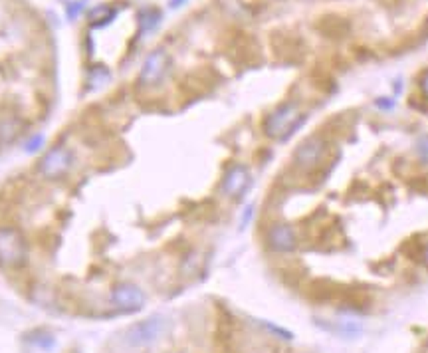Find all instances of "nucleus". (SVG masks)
<instances>
[{
  "instance_id": "1",
  "label": "nucleus",
  "mask_w": 428,
  "mask_h": 353,
  "mask_svg": "<svg viewBox=\"0 0 428 353\" xmlns=\"http://www.w3.org/2000/svg\"><path fill=\"white\" fill-rule=\"evenodd\" d=\"M304 120L305 115L300 106L293 101H286L277 106L272 113H268V117L264 120V133L270 139L286 141L288 137L298 131V127L304 123Z\"/></svg>"
},
{
  "instance_id": "2",
  "label": "nucleus",
  "mask_w": 428,
  "mask_h": 353,
  "mask_svg": "<svg viewBox=\"0 0 428 353\" xmlns=\"http://www.w3.org/2000/svg\"><path fill=\"white\" fill-rule=\"evenodd\" d=\"M26 236L16 227H0V268L18 270L26 264Z\"/></svg>"
},
{
  "instance_id": "3",
  "label": "nucleus",
  "mask_w": 428,
  "mask_h": 353,
  "mask_svg": "<svg viewBox=\"0 0 428 353\" xmlns=\"http://www.w3.org/2000/svg\"><path fill=\"white\" fill-rule=\"evenodd\" d=\"M76 163V155L68 145H52L38 161V175L46 181H60L68 175Z\"/></svg>"
},
{
  "instance_id": "4",
  "label": "nucleus",
  "mask_w": 428,
  "mask_h": 353,
  "mask_svg": "<svg viewBox=\"0 0 428 353\" xmlns=\"http://www.w3.org/2000/svg\"><path fill=\"white\" fill-rule=\"evenodd\" d=\"M169 331V320L163 315L145 318L125 331V340L133 347H147L159 341Z\"/></svg>"
},
{
  "instance_id": "5",
  "label": "nucleus",
  "mask_w": 428,
  "mask_h": 353,
  "mask_svg": "<svg viewBox=\"0 0 428 353\" xmlns=\"http://www.w3.org/2000/svg\"><path fill=\"white\" fill-rule=\"evenodd\" d=\"M169 68H171V56L166 54V50H163V48L153 50L151 54L145 58L143 68L139 72V85L145 90L157 88L165 80Z\"/></svg>"
},
{
  "instance_id": "6",
  "label": "nucleus",
  "mask_w": 428,
  "mask_h": 353,
  "mask_svg": "<svg viewBox=\"0 0 428 353\" xmlns=\"http://www.w3.org/2000/svg\"><path fill=\"white\" fill-rule=\"evenodd\" d=\"M250 185H252L250 169L246 165L236 163L226 169V173L222 176L221 190L224 197H228L232 201H240L248 192Z\"/></svg>"
},
{
  "instance_id": "7",
  "label": "nucleus",
  "mask_w": 428,
  "mask_h": 353,
  "mask_svg": "<svg viewBox=\"0 0 428 353\" xmlns=\"http://www.w3.org/2000/svg\"><path fill=\"white\" fill-rule=\"evenodd\" d=\"M111 304L125 313L139 312L145 306V294L139 286L123 282L111 290Z\"/></svg>"
},
{
  "instance_id": "8",
  "label": "nucleus",
  "mask_w": 428,
  "mask_h": 353,
  "mask_svg": "<svg viewBox=\"0 0 428 353\" xmlns=\"http://www.w3.org/2000/svg\"><path fill=\"white\" fill-rule=\"evenodd\" d=\"M325 153H327L325 141L319 139V137H309L298 149L293 151V163L298 165L300 169L309 171V169H316L325 159Z\"/></svg>"
},
{
  "instance_id": "9",
  "label": "nucleus",
  "mask_w": 428,
  "mask_h": 353,
  "mask_svg": "<svg viewBox=\"0 0 428 353\" xmlns=\"http://www.w3.org/2000/svg\"><path fill=\"white\" fill-rule=\"evenodd\" d=\"M266 240H268V246L274 252H293L296 246H298V234H296V231L291 229L290 224L276 222V224H272L268 229Z\"/></svg>"
},
{
  "instance_id": "10",
  "label": "nucleus",
  "mask_w": 428,
  "mask_h": 353,
  "mask_svg": "<svg viewBox=\"0 0 428 353\" xmlns=\"http://www.w3.org/2000/svg\"><path fill=\"white\" fill-rule=\"evenodd\" d=\"M24 122L20 115L12 111H2L0 113V145H12L24 133Z\"/></svg>"
},
{
  "instance_id": "11",
  "label": "nucleus",
  "mask_w": 428,
  "mask_h": 353,
  "mask_svg": "<svg viewBox=\"0 0 428 353\" xmlns=\"http://www.w3.org/2000/svg\"><path fill=\"white\" fill-rule=\"evenodd\" d=\"M159 22H161V13L157 8H145V10L139 13V28H141L143 34L155 30L159 26Z\"/></svg>"
},
{
  "instance_id": "12",
  "label": "nucleus",
  "mask_w": 428,
  "mask_h": 353,
  "mask_svg": "<svg viewBox=\"0 0 428 353\" xmlns=\"http://www.w3.org/2000/svg\"><path fill=\"white\" fill-rule=\"evenodd\" d=\"M115 14H117L115 8L103 4V6H97V8H94V10L89 13V22H92V26H105L108 22L113 20Z\"/></svg>"
},
{
  "instance_id": "13",
  "label": "nucleus",
  "mask_w": 428,
  "mask_h": 353,
  "mask_svg": "<svg viewBox=\"0 0 428 353\" xmlns=\"http://www.w3.org/2000/svg\"><path fill=\"white\" fill-rule=\"evenodd\" d=\"M28 341H30L34 347L44 350V352H48V350H52V347H54V336H50L48 331H36V334H30Z\"/></svg>"
},
{
  "instance_id": "14",
  "label": "nucleus",
  "mask_w": 428,
  "mask_h": 353,
  "mask_svg": "<svg viewBox=\"0 0 428 353\" xmlns=\"http://www.w3.org/2000/svg\"><path fill=\"white\" fill-rule=\"evenodd\" d=\"M105 82H110V69L103 66H94L89 72V85L92 90H97L99 85H103Z\"/></svg>"
},
{
  "instance_id": "15",
  "label": "nucleus",
  "mask_w": 428,
  "mask_h": 353,
  "mask_svg": "<svg viewBox=\"0 0 428 353\" xmlns=\"http://www.w3.org/2000/svg\"><path fill=\"white\" fill-rule=\"evenodd\" d=\"M44 145H46V136H42V133H34V136H30L26 139V143H24V151L26 153H38V151L44 149Z\"/></svg>"
},
{
  "instance_id": "16",
  "label": "nucleus",
  "mask_w": 428,
  "mask_h": 353,
  "mask_svg": "<svg viewBox=\"0 0 428 353\" xmlns=\"http://www.w3.org/2000/svg\"><path fill=\"white\" fill-rule=\"evenodd\" d=\"M416 153H418L420 161L428 165V133L418 137V141H416Z\"/></svg>"
},
{
  "instance_id": "17",
  "label": "nucleus",
  "mask_w": 428,
  "mask_h": 353,
  "mask_svg": "<svg viewBox=\"0 0 428 353\" xmlns=\"http://www.w3.org/2000/svg\"><path fill=\"white\" fill-rule=\"evenodd\" d=\"M83 6H85V2H83V0H74V2H68V4H66V13H68L69 20H76V18L82 14Z\"/></svg>"
},
{
  "instance_id": "18",
  "label": "nucleus",
  "mask_w": 428,
  "mask_h": 353,
  "mask_svg": "<svg viewBox=\"0 0 428 353\" xmlns=\"http://www.w3.org/2000/svg\"><path fill=\"white\" fill-rule=\"evenodd\" d=\"M418 85H420V92H422V95L425 97H428V69L420 76V80H418Z\"/></svg>"
},
{
  "instance_id": "19",
  "label": "nucleus",
  "mask_w": 428,
  "mask_h": 353,
  "mask_svg": "<svg viewBox=\"0 0 428 353\" xmlns=\"http://www.w3.org/2000/svg\"><path fill=\"white\" fill-rule=\"evenodd\" d=\"M185 2H187V0H171V6H173V8H179Z\"/></svg>"
},
{
  "instance_id": "20",
  "label": "nucleus",
  "mask_w": 428,
  "mask_h": 353,
  "mask_svg": "<svg viewBox=\"0 0 428 353\" xmlns=\"http://www.w3.org/2000/svg\"><path fill=\"white\" fill-rule=\"evenodd\" d=\"M425 262H427V266H428V246H427V250H425Z\"/></svg>"
}]
</instances>
